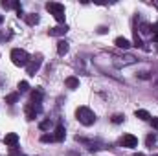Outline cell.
<instances>
[{
    "instance_id": "d4e9b609",
    "label": "cell",
    "mask_w": 158,
    "mask_h": 156,
    "mask_svg": "<svg viewBox=\"0 0 158 156\" xmlns=\"http://www.w3.org/2000/svg\"><path fill=\"white\" fill-rule=\"evenodd\" d=\"M134 46H136V48H142V46H143V44H142V39L138 37V33L134 35Z\"/></svg>"
},
{
    "instance_id": "ffe728a7",
    "label": "cell",
    "mask_w": 158,
    "mask_h": 156,
    "mask_svg": "<svg viewBox=\"0 0 158 156\" xmlns=\"http://www.w3.org/2000/svg\"><path fill=\"white\" fill-rule=\"evenodd\" d=\"M50 127H52V121H50V119H46V121H40V123H39V129H40V130H48Z\"/></svg>"
},
{
    "instance_id": "3957f363",
    "label": "cell",
    "mask_w": 158,
    "mask_h": 156,
    "mask_svg": "<svg viewBox=\"0 0 158 156\" xmlns=\"http://www.w3.org/2000/svg\"><path fill=\"white\" fill-rule=\"evenodd\" d=\"M46 9L53 15V18L57 22H64V17H66V11H64V6L59 4V2H48L46 4Z\"/></svg>"
},
{
    "instance_id": "4fadbf2b",
    "label": "cell",
    "mask_w": 158,
    "mask_h": 156,
    "mask_svg": "<svg viewBox=\"0 0 158 156\" xmlns=\"http://www.w3.org/2000/svg\"><path fill=\"white\" fill-rule=\"evenodd\" d=\"M68 50H70V46H68L66 40H59V42H57V51H59V55H66Z\"/></svg>"
},
{
    "instance_id": "4dcf8cb0",
    "label": "cell",
    "mask_w": 158,
    "mask_h": 156,
    "mask_svg": "<svg viewBox=\"0 0 158 156\" xmlns=\"http://www.w3.org/2000/svg\"><path fill=\"white\" fill-rule=\"evenodd\" d=\"M153 40H155V42H158V31L155 33V35H153Z\"/></svg>"
},
{
    "instance_id": "e0dca14e",
    "label": "cell",
    "mask_w": 158,
    "mask_h": 156,
    "mask_svg": "<svg viewBox=\"0 0 158 156\" xmlns=\"http://www.w3.org/2000/svg\"><path fill=\"white\" fill-rule=\"evenodd\" d=\"M19 101V92H13V94H7L6 96V103L7 105H15Z\"/></svg>"
},
{
    "instance_id": "8992f818",
    "label": "cell",
    "mask_w": 158,
    "mask_h": 156,
    "mask_svg": "<svg viewBox=\"0 0 158 156\" xmlns=\"http://www.w3.org/2000/svg\"><path fill=\"white\" fill-rule=\"evenodd\" d=\"M42 112V107H40L39 103H30L28 107H26V117L28 119H35L37 114Z\"/></svg>"
},
{
    "instance_id": "603a6c76",
    "label": "cell",
    "mask_w": 158,
    "mask_h": 156,
    "mask_svg": "<svg viewBox=\"0 0 158 156\" xmlns=\"http://www.w3.org/2000/svg\"><path fill=\"white\" fill-rule=\"evenodd\" d=\"M151 30H153V28H151L149 24H145V22H142V24H140V31H142V33H149Z\"/></svg>"
},
{
    "instance_id": "2e32d148",
    "label": "cell",
    "mask_w": 158,
    "mask_h": 156,
    "mask_svg": "<svg viewBox=\"0 0 158 156\" xmlns=\"http://www.w3.org/2000/svg\"><path fill=\"white\" fill-rule=\"evenodd\" d=\"M114 44L118 46V48H123V50H127V48H131V42L125 39V37H118V39L114 40Z\"/></svg>"
},
{
    "instance_id": "83f0119b",
    "label": "cell",
    "mask_w": 158,
    "mask_h": 156,
    "mask_svg": "<svg viewBox=\"0 0 158 156\" xmlns=\"http://www.w3.org/2000/svg\"><path fill=\"white\" fill-rule=\"evenodd\" d=\"M153 127L158 130V117H153Z\"/></svg>"
},
{
    "instance_id": "ac0fdd59",
    "label": "cell",
    "mask_w": 158,
    "mask_h": 156,
    "mask_svg": "<svg viewBox=\"0 0 158 156\" xmlns=\"http://www.w3.org/2000/svg\"><path fill=\"white\" fill-rule=\"evenodd\" d=\"M134 116L140 117V119H145V121H147V119H151V114H149L147 110H142V109H140V110H136V112H134Z\"/></svg>"
},
{
    "instance_id": "cb8c5ba5",
    "label": "cell",
    "mask_w": 158,
    "mask_h": 156,
    "mask_svg": "<svg viewBox=\"0 0 158 156\" xmlns=\"http://www.w3.org/2000/svg\"><path fill=\"white\" fill-rule=\"evenodd\" d=\"M123 119H125L123 114H114V116H112V123H116V125H118V123H121Z\"/></svg>"
},
{
    "instance_id": "6da1fadb",
    "label": "cell",
    "mask_w": 158,
    "mask_h": 156,
    "mask_svg": "<svg viewBox=\"0 0 158 156\" xmlns=\"http://www.w3.org/2000/svg\"><path fill=\"white\" fill-rule=\"evenodd\" d=\"M76 117H77L79 123L85 125V127H90V125L96 123V114L88 107H79L77 110H76Z\"/></svg>"
},
{
    "instance_id": "5b68a950",
    "label": "cell",
    "mask_w": 158,
    "mask_h": 156,
    "mask_svg": "<svg viewBox=\"0 0 158 156\" xmlns=\"http://www.w3.org/2000/svg\"><path fill=\"white\" fill-rule=\"evenodd\" d=\"M40 64H42V57L37 55L35 59H31L30 63H28V66H26V72H28V76H35L37 72H39Z\"/></svg>"
},
{
    "instance_id": "7c38bea8",
    "label": "cell",
    "mask_w": 158,
    "mask_h": 156,
    "mask_svg": "<svg viewBox=\"0 0 158 156\" xmlns=\"http://www.w3.org/2000/svg\"><path fill=\"white\" fill-rule=\"evenodd\" d=\"M42 97H44V92H42L40 88H35V90L31 92V103H39V105H40Z\"/></svg>"
},
{
    "instance_id": "ba28073f",
    "label": "cell",
    "mask_w": 158,
    "mask_h": 156,
    "mask_svg": "<svg viewBox=\"0 0 158 156\" xmlns=\"http://www.w3.org/2000/svg\"><path fill=\"white\" fill-rule=\"evenodd\" d=\"M112 63H114V66H116V68H121V66H127V64H134V63H136V59H134L132 55H127V57H123V59H121V57H114V61H112Z\"/></svg>"
},
{
    "instance_id": "7a4b0ae2",
    "label": "cell",
    "mask_w": 158,
    "mask_h": 156,
    "mask_svg": "<svg viewBox=\"0 0 158 156\" xmlns=\"http://www.w3.org/2000/svg\"><path fill=\"white\" fill-rule=\"evenodd\" d=\"M11 61L15 66H28L30 63V55L26 50H20V48H13L11 50Z\"/></svg>"
},
{
    "instance_id": "d6986e66",
    "label": "cell",
    "mask_w": 158,
    "mask_h": 156,
    "mask_svg": "<svg viewBox=\"0 0 158 156\" xmlns=\"http://www.w3.org/2000/svg\"><path fill=\"white\" fill-rule=\"evenodd\" d=\"M40 142L42 143H52V142H55V138H53V134H42L40 136Z\"/></svg>"
},
{
    "instance_id": "9c48e42d",
    "label": "cell",
    "mask_w": 158,
    "mask_h": 156,
    "mask_svg": "<svg viewBox=\"0 0 158 156\" xmlns=\"http://www.w3.org/2000/svg\"><path fill=\"white\" fill-rule=\"evenodd\" d=\"M4 143H6L7 147L15 149V147L19 145V134H15V132H7V134L4 136Z\"/></svg>"
},
{
    "instance_id": "484cf974",
    "label": "cell",
    "mask_w": 158,
    "mask_h": 156,
    "mask_svg": "<svg viewBox=\"0 0 158 156\" xmlns=\"http://www.w3.org/2000/svg\"><path fill=\"white\" fill-rule=\"evenodd\" d=\"M2 7H6V9H9V7H11V2H6V0H4V2H2Z\"/></svg>"
},
{
    "instance_id": "277c9868",
    "label": "cell",
    "mask_w": 158,
    "mask_h": 156,
    "mask_svg": "<svg viewBox=\"0 0 158 156\" xmlns=\"http://www.w3.org/2000/svg\"><path fill=\"white\" fill-rule=\"evenodd\" d=\"M76 142L83 143V145H86L90 151H99V149L105 147V143L99 142V140H86V138H81V136H76Z\"/></svg>"
},
{
    "instance_id": "d6a6232c",
    "label": "cell",
    "mask_w": 158,
    "mask_h": 156,
    "mask_svg": "<svg viewBox=\"0 0 158 156\" xmlns=\"http://www.w3.org/2000/svg\"><path fill=\"white\" fill-rule=\"evenodd\" d=\"M2 22H4V17H2V15H0V24H2Z\"/></svg>"
},
{
    "instance_id": "836d02e7",
    "label": "cell",
    "mask_w": 158,
    "mask_h": 156,
    "mask_svg": "<svg viewBox=\"0 0 158 156\" xmlns=\"http://www.w3.org/2000/svg\"><path fill=\"white\" fill-rule=\"evenodd\" d=\"M153 156H158V154H153Z\"/></svg>"
},
{
    "instance_id": "f1b7e54d",
    "label": "cell",
    "mask_w": 158,
    "mask_h": 156,
    "mask_svg": "<svg viewBox=\"0 0 158 156\" xmlns=\"http://www.w3.org/2000/svg\"><path fill=\"white\" fill-rule=\"evenodd\" d=\"M68 156H81V154H79V153H74V151H70V153H68Z\"/></svg>"
},
{
    "instance_id": "7402d4cb",
    "label": "cell",
    "mask_w": 158,
    "mask_h": 156,
    "mask_svg": "<svg viewBox=\"0 0 158 156\" xmlns=\"http://www.w3.org/2000/svg\"><path fill=\"white\" fill-rule=\"evenodd\" d=\"M155 142H156V136H155V134H149V136H147V140H145L147 147H153V145H155Z\"/></svg>"
},
{
    "instance_id": "9a60e30c",
    "label": "cell",
    "mask_w": 158,
    "mask_h": 156,
    "mask_svg": "<svg viewBox=\"0 0 158 156\" xmlns=\"http://www.w3.org/2000/svg\"><path fill=\"white\" fill-rule=\"evenodd\" d=\"M24 18H26V22L30 24V26H35V24H39V15L37 13H30V15H24Z\"/></svg>"
},
{
    "instance_id": "f546056e",
    "label": "cell",
    "mask_w": 158,
    "mask_h": 156,
    "mask_svg": "<svg viewBox=\"0 0 158 156\" xmlns=\"http://www.w3.org/2000/svg\"><path fill=\"white\" fill-rule=\"evenodd\" d=\"M151 28H155V30H153V31H155V33H156V31H158V22H155V26H151Z\"/></svg>"
},
{
    "instance_id": "52a82bcc",
    "label": "cell",
    "mask_w": 158,
    "mask_h": 156,
    "mask_svg": "<svg viewBox=\"0 0 158 156\" xmlns=\"http://www.w3.org/2000/svg\"><path fill=\"white\" fill-rule=\"evenodd\" d=\"M119 143H121L123 147L132 149V147H136V145H138V138H136V136H132V134H123V138L119 140Z\"/></svg>"
},
{
    "instance_id": "1f68e13d",
    "label": "cell",
    "mask_w": 158,
    "mask_h": 156,
    "mask_svg": "<svg viewBox=\"0 0 158 156\" xmlns=\"http://www.w3.org/2000/svg\"><path fill=\"white\" fill-rule=\"evenodd\" d=\"M134 156H145V154H142V153H136V154H134Z\"/></svg>"
},
{
    "instance_id": "4316f807",
    "label": "cell",
    "mask_w": 158,
    "mask_h": 156,
    "mask_svg": "<svg viewBox=\"0 0 158 156\" xmlns=\"http://www.w3.org/2000/svg\"><path fill=\"white\" fill-rule=\"evenodd\" d=\"M98 33H107V28H105V26H99V28H98Z\"/></svg>"
},
{
    "instance_id": "8fae6325",
    "label": "cell",
    "mask_w": 158,
    "mask_h": 156,
    "mask_svg": "<svg viewBox=\"0 0 158 156\" xmlns=\"http://www.w3.org/2000/svg\"><path fill=\"white\" fill-rule=\"evenodd\" d=\"M64 136H66L64 125H63V123H57V127H55V134H53L55 142H63V140H64Z\"/></svg>"
},
{
    "instance_id": "30bf717a",
    "label": "cell",
    "mask_w": 158,
    "mask_h": 156,
    "mask_svg": "<svg viewBox=\"0 0 158 156\" xmlns=\"http://www.w3.org/2000/svg\"><path fill=\"white\" fill-rule=\"evenodd\" d=\"M68 31V26L66 24H63V26H55V28H52L48 33L52 35V37H61V35H64Z\"/></svg>"
},
{
    "instance_id": "5bb4252c",
    "label": "cell",
    "mask_w": 158,
    "mask_h": 156,
    "mask_svg": "<svg viewBox=\"0 0 158 156\" xmlns=\"http://www.w3.org/2000/svg\"><path fill=\"white\" fill-rule=\"evenodd\" d=\"M66 86L70 88V90H76V88H79V79L74 77V76H70V77H66Z\"/></svg>"
},
{
    "instance_id": "44dd1931",
    "label": "cell",
    "mask_w": 158,
    "mask_h": 156,
    "mask_svg": "<svg viewBox=\"0 0 158 156\" xmlns=\"http://www.w3.org/2000/svg\"><path fill=\"white\" fill-rule=\"evenodd\" d=\"M28 88H30L28 81H20L19 83V92H28Z\"/></svg>"
}]
</instances>
